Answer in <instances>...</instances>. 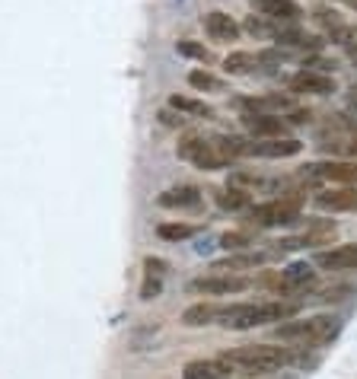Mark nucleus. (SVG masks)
Wrapping results in <instances>:
<instances>
[{
    "instance_id": "6e6552de",
    "label": "nucleus",
    "mask_w": 357,
    "mask_h": 379,
    "mask_svg": "<svg viewBox=\"0 0 357 379\" xmlns=\"http://www.w3.org/2000/svg\"><path fill=\"white\" fill-rule=\"evenodd\" d=\"M303 179L313 182H338V185H357V163L348 159H332V163H313L303 166Z\"/></svg>"
},
{
    "instance_id": "9b49d317",
    "label": "nucleus",
    "mask_w": 357,
    "mask_h": 379,
    "mask_svg": "<svg viewBox=\"0 0 357 379\" xmlns=\"http://www.w3.org/2000/svg\"><path fill=\"white\" fill-rule=\"evenodd\" d=\"M290 93H306V96H332L335 93V80L325 74H313V70H300L290 77Z\"/></svg>"
},
{
    "instance_id": "f8f14e48",
    "label": "nucleus",
    "mask_w": 357,
    "mask_h": 379,
    "mask_svg": "<svg viewBox=\"0 0 357 379\" xmlns=\"http://www.w3.org/2000/svg\"><path fill=\"white\" fill-rule=\"evenodd\" d=\"M230 373H233V364L220 354L214 360H192V364H186L182 379H230Z\"/></svg>"
},
{
    "instance_id": "c85d7f7f",
    "label": "nucleus",
    "mask_w": 357,
    "mask_h": 379,
    "mask_svg": "<svg viewBox=\"0 0 357 379\" xmlns=\"http://www.w3.org/2000/svg\"><path fill=\"white\" fill-rule=\"evenodd\" d=\"M176 51H178L182 58H195V61H211V51H207L205 45H198V41H188V39L178 41Z\"/></svg>"
},
{
    "instance_id": "4468645a",
    "label": "nucleus",
    "mask_w": 357,
    "mask_h": 379,
    "mask_svg": "<svg viewBox=\"0 0 357 379\" xmlns=\"http://www.w3.org/2000/svg\"><path fill=\"white\" fill-rule=\"evenodd\" d=\"M316 204L323 211H357V185H342V188H329V192H319L316 194Z\"/></svg>"
},
{
    "instance_id": "423d86ee",
    "label": "nucleus",
    "mask_w": 357,
    "mask_h": 379,
    "mask_svg": "<svg viewBox=\"0 0 357 379\" xmlns=\"http://www.w3.org/2000/svg\"><path fill=\"white\" fill-rule=\"evenodd\" d=\"M319 150L332 153V157H357V124L335 115L319 131Z\"/></svg>"
},
{
    "instance_id": "6ab92c4d",
    "label": "nucleus",
    "mask_w": 357,
    "mask_h": 379,
    "mask_svg": "<svg viewBox=\"0 0 357 379\" xmlns=\"http://www.w3.org/2000/svg\"><path fill=\"white\" fill-rule=\"evenodd\" d=\"M240 105H242L246 112L281 115V112H290V109H294V99H290V96H281V93H275V96H261V99H242Z\"/></svg>"
},
{
    "instance_id": "f3484780",
    "label": "nucleus",
    "mask_w": 357,
    "mask_h": 379,
    "mask_svg": "<svg viewBox=\"0 0 357 379\" xmlns=\"http://www.w3.org/2000/svg\"><path fill=\"white\" fill-rule=\"evenodd\" d=\"M205 29H207V35L217 39V41H236L240 39V26H236V20L233 16H227V13H220V10H214V13L205 16Z\"/></svg>"
},
{
    "instance_id": "0eeeda50",
    "label": "nucleus",
    "mask_w": 357,
    "mask_h": 379,
    "mask_svg": "<svg viewBox=\"0 0 357 379\" xmlns=\"http://www.w3.org/2000/svg\"><path fill=\"white\" fill-rule=\"evenodd\" d=\"M303 150L300 140L294 138H255V140H242L240 138V157H265V159H284V157H297Z\"/></svg>"
},
{
    "instance_id": "2eb2a0df",
    "label": "nucleus",
    "mask_w": 357,
    "mask_h": 379,
    "mask_svg": "<svg viewBox=\"0 0 357 379\" xmlns=\"http://www.w3.org/2000/svg\"><path fill=\"white\" fill-rule=\"evenodd\" d=\"M309 284H313V268H309L306 262H294L281 271V277H278V293H300Z\"/></svg>"
},
{
    "instance_id": "1a4fd4ad",
    "label": "nucleus",
    "mask_w": 357,
    "mask_h": 379,
    "mask_svg": "<svg viewBox=\"0 0 357 379\" xmlns=\"http://www.w3.org/2000/svg\"><path fill=\"white\" fill-rule=\"evenodd\" d=\"M192 293H205V297H230V293H242L249 290V277H236V274H207L198 281L188 284Z\"/></svg>"
},
{
    "instance_id": "dca6fc26",
    "label": "nucleus",
    "mask_w": 357,
    "mask_h": 379,
    "mask_svg": "<svg viewBox=\"0 0 357 379\" xmlns=\"http://www.w3.org/2000/svg\"><path fill=\"white\" fill-rule=\"evenodd\" d=\"M252 7L261 16H268V20H281V22H297L303 16L300 4H294V0H252Z\"/></svg>"
},
{
    "instance_id": "b1692460",
    "label": "nucleus",
    "mask_w": 357,
    "mask_h": 379,
    "mask_svg": "<svg viewBox=\"0 0 357 379\" xmlns=\"http://www.w3.org/2000/svg\"><path fill=\"white\" fill-rule=\"evenodd\" d=\"M332 239H335V223L316 220L306 233L300 236V246H323V242H332Z\"/></svg>"
},
{
    "instance_id": "f257e3e1",
    "label": "nucleus",
    "mask_w": 357,
    "mask_h": 379,
    "mask_svg": "<svg viewBox=\"0 0 357 379\" xmlns=\"http://www.w3.org/2000/svg\"><path fill=\"white\" fill-rule=\"evenodd\" d=\"M300 312V300H271V303H233V306H220L217 322L223 328L246 331L255 325L268 322H287Z\"/></svg>"
},
{
    "instance_id": "a878e982",
    "label": "nucleus",
    "mask_w": 357,
    "mask_h": 379,
    "mask_svg": "<svg viewBox=\"0 0 357 379\" xmlns=\"http://www.w3.org/2000/svg\"><path fill=\"white\" fill-rule=\"evenodd\" d=\"M268 255H261V252H255V255H230L223 258V262L214 265V271H236V268H259V265H265Z\"/></svg>"
},
{
    "instance_id": "f704fd0d",
    "label": "nucleus",
    "mask_w": 357,
    "mask_h": 379,
    "mask_svg": "<svg viewBox=\"0 0 357 379\" xmlns=\"http://www.w3.org/2000/svg\"><path fill=\"white\" fill-rule=\"evenodd\" d=\"M351 105H357V83L351 86Z\"/></svg>"
},
{
    "instance_id": "7ed1b4c3",
    "label": "nucleus",
    "mask_w": 357,
    "mask_h": 379,
    "mask_svg": "<svg viewBox=\"0 0 357 379\" xmlns=\"http://www.w3.org/2000/svg\"><path fill=\"white\" fill-rule=\"evenodd\" d=\"M178 157L188 159L192 166H198V169H205V173H214V169H223V166H230L236 159V150H233V140L227 138H188L178 144Z\"/></svg>"
},
{
    "instance_id": "bb28decb",
    "label": "nucleus",
    "mask_w": 357,
    "mask_h": 379,
    "mask_svg": "<svg viewBox=\"0 0 357 379\" xmlns=\"http://www.w3.org/2000/svg\"><path fill=\"white\" fill-rule=\"evenodd\" d=\"M188 83H192L195 90H201V93H205V90H211V93L223 90V83H220L214 74H207V70H192V74H188Z\"/></svg>"
},
{
    "instance_id": "cd10ccee",
    "label": "nucleus",
    "mask_w": 357,
    "mask_h": 379,
    "mask_svg": "<svg viewBox=\"0 0 357 379\" xmlns=\"http://www.w3.org/2000/svg\"><path fill=\"white\" fill-rule=\"evenodd\" d=\"M157 233H160V239H166V242H178V239L195 236V227H188V223H163Z\"/></svg>"
},
{
    "instance_id": "ddd939ff",
    "label": "nucleus",
    "mask_w": 357,
    "mask_h": 379,
    "mask_svg": "<svg viewBox=\"0 0 357 379\" xmlns=\"http://www.w3.org/2000/svg\"><path fill=\"white\" fill-rule=\"evenodd\" d=\"M316 265L325 271H354L357 268V242L335 246V248H329V252H319Z\"/></svg>"
},
{
    "instance_id": "412c9836",
    "label": "nucleus",
    "mask_w": 357,
    "mask_h": 379,
    "mask_svg": "<svg viewBox=\"0 0 357 379\" xmlns=\"http://www.w3.org/2000/svg\"><path fill=\"white\" fill-rule=\"evenodd\" d=\"M217 312H220V306H214V303H195L182 312V325H188V328L211 325V322H217Z\"/></svg>"
},
{
    "instance_id": "c756f323",
    "label": "nucleus",
    "mask_w": 357,
    "mask_h": 379,
    "mask_svg": "<svg viewBox=\"0 0 357 379\" xmlns=\"http://www.w3.org/2000/svg\"><path fill=\"white\" fill-rule=\"evenodd\" d=\"M351 293H354L351 287H325V290H319V293H313L309 300H319V303H338V300L351 297Z\"/></svg>"
},
{
    "instance_id": "9d476101",
    "label": "nucleus",
    "mask_w": 357,
    "mask_h": 379,
    "mask_svg": "<svg viewBox=\"0 0 357 379\" xmlns=\"http://www.w3.org/2000/svg\"><path fill=\"white\" fill-rule=\"evenodd\" d=\"M242 124L252 138H287V121L265 112H242Z\"/></svg>"
},
{
    "instance_id": "4be33fe9",
    "label": "nucleus",
    "mask_w": 357,
    "mask_h": 379,
    "mask_svg": "<svg viewBox=\"0 0 357 379\" xmlns=\"http://www.w3.org/2000/svg\"><path fill=\"white\" fill-rule=\"evenodd\" d=\"M217 204L223 211H246L249 207V192L246 188H236V185H227L217 192Z\"/></svg>"
},
{
    "instance_id": "20e7f679",
    "label": "nucleus",
    "mask_w": 357,
    "mask_h": 379,
    "mask_svg": "<svg viewBox=\"0 0 357 379\" xmlns=\"http://www.w3.org/2000/svg\"><path fill=\"white\" fill-rule=\"evenodd\" d=\"M223 357L233 366H242L249 373H275L281 366L294 364V347H275V345H246L227 351Z\"/></svg>"
},
{
    "instance_id": "2f4dec72",
    "label": "nucleus",
    "mask_w": 357,
    "mask_h": 379,
    "mask_svg": "<svg viewBox=\"0 0 357 379\" xmlns=\"http://www.w3.org/2000/svg\"><path fill=\"white\" fill-rule=\"evenodd\" d=\"M220 246L223 248H242V246H252V239H249L246 233H223L220 236Z\"/></svg>"
},
{
    "instance_id": "39448f33",
    "label": "nucleus",
    "mask_w": 357,
    "mask_h": 379,
    "mask_svg": "<svg viewBox=\"0 0 357 379\" xmlns=\"http://www.w3.org/2000/svg\"><path fill=\"white\" fill-rule=\"evenodd\" d=\"M249 220L255 227H290V223H297L300 220V192H287L275 201L255 204L249 211Z\"/></svg>"
},
{
    "instance_id": "a211bd4d",
    "label": "nucleus",
    "mask_w": 357,
    "mask_h": 379,
    "mask_svg": "<svg viewBox=\"0 0 357 379\" xmlns=\"http://www.w3.org/2000/svg\"><path fill=\"white\" fill-rule=\"evenodd\" d=\"M160 207H169V211H182V207H198L201 204V192L195 185H178V188H169L157 198Z\"/></svg>"
},
{
    "instance_id": "473e14b6",
    "label": "nucleus",
    "mask_w": 357,
    "mask_h": 379,
    "mask_svg": "<svg viewBox=\"0 0 357 379\" xmlns=\"http://www.w3.org/2000/svg\"><path fill=\"white\" fill-rule=\"evenodd\" d=\"M160 121H163L166 128H182V124H186V115H182V112H176V109L169 105V109L160 112Z\"/></svg>"
},
{
    "instance_id": "72a5a7b5",
    "label": "nucleus",
    "mask_w": 357,
    "mask_h": 379,
    "mask_svg": "<svg viewBox=\"0 0 357 379\" xmlns=\"http://www.w3.org/2000/svg\"><path fill=\"white\" fill-rule=\"evenodd\" d=\"M309 118H313V112H303V109H290V118H287V124H306Z\"/></svg>"
},
{
    "instance_id": "c9c22d12",
    "label": "nucleus",
    "mask_w": 357,
    "mask_h": 379,
    "mask_svg": "<svg viewBox=\"0 0 357 379\" xmlns=\"http://www.w3.org/2000/svg\"><path fill=\"white\" fill-rule=\"evenodd\" d=\"M351 61L357 64V45H351Z\"/></svg>"
},
{
    "instance_id": "5701e85b",
    "label": "nucleus",
    "mask_w": 357,
    "mask_h": 379,
    "mask_svg": "<svg viewBox=\"0 0 357 379\" xmlns=\"http://www.w3.org/2000/svg\"><path fill=\"white\" fill-rule=\"evenodd\" d=\"M169 105L182 115H192V118H214V109L207 102H198V99H188V96H169Z\"/></svg>"
},
{
    "instance_id": "393cba45",
    "label": "nucleus",
    "mask_w": 357,
    "mask_h": 379,
    "mask_svg": "<svg viewBox=\"0 0 357 379\" xmlns=\"http://www.w3.org/2000/svg\"><path fill=\"white\" fill-rule=\"evenodd\" d=\"M259 55H252V51H233V55H227V61H223V70L227 74H249V70L259 67Z\"/></svg>"
},
{
    "instance_id": "f03ea898",
    "label": "nucleus",
    "mask_w": 357,
    "mask_h": 379,
    "mask_svg": "<svg viewBox=\"0 0 357 379\" xmlns=\"http://www.w3.org/2000/svg\"><path fill=\"white\" fill-rule=\"evenodd\" d=\"M275 335L287 345H300V347H319L329 345L338 335V319L332 316H309V319H294V322H281L275 328Z\"/></svg>"
},
{
    "instance_id": "7c9ffc66",
    "label": "nucleus",
    "mask_w": 357,
    "mask_h": 379,
    "mask_svg": "<svg viewBox=\"0 0 357 379\" xmlns=\"http://www.w3.org/2000/svg\"><path fill=\"white\" fill-rule=\"evenodd\" d=\"M316 22H319V26H325L329 32H335L338 26H344L342 16H338L335 10H325V7H319V10H316Z\"/></svg>"
},
{
    "instance_id": "aec40b11",
    "label": "nucleus",
    "mask_w": 357,
    "mask_h": 379,
    "mask_svg": "<svg viewBox=\"0 0 357 379\" xmlns=\"http://www.w3.org/2000/svg\"><path fill=\"white\" fill-rule=\"evenodd\" d=\"M144 268H147V277H144V287H141V300H153V297H160V290H163L166 262L163 258H147Z\"/></svg>"
}]
</instances>
